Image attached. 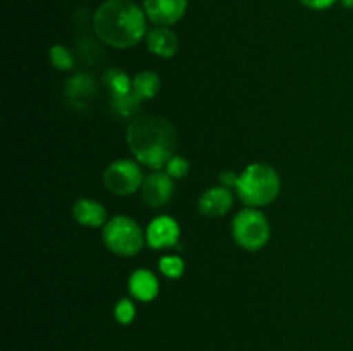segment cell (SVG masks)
<instances>
[{"instance_id":"cell-1","label":"cell","mask_w":353,"mask_h":351,"mask_svg":"<svg viewBox=\"0 0 353 351\" xmlns=\"http://www.w3.org/2000/svg\"><path fill=\"white\" fill-rule=\"evenodd\" d=\"M126 141L141 164L162 169L174 157L178 136L174 126L164 117L141 116L128 127Z\"/></svg>"},{"instance_id":"cell-2","label":"cell","mask_w":353,"mask_h":351,"mask_svg":"<svg viewBox=\"0 0 353 351\" xmlns=\"http://www.w3.org/2000/svg\"><path fill=\"white\" fill-rule=\"evenodd\" d=\"M97 36L116 48H130L143 38L147 21L140 7L131 0H107L93 16Z\"/></svg>"},{"instance_id":"cell-3","label":"cell","mask_w":353,"mask_h":351,"mask_svg":"<svg viewBox=\"0 0 353 351\" xmlns=\"http://www.w3.org/2000/svg\"><path fill=\"white\" fill-rule=\"evenodd\" d=\"M236 193L248 206L269 205L279 193L278 172L265 164H252L238 178Z\"/></svg>"},{"instance_id":"cell-4","label":"cell","mask_w":353,"mask_h":351,"mask_svg":"<svg viewBox=\"0 0 353 351\" xmlns=\"http://www.w3.org/2000/svg\"><path fill=\"white\" fill-rule=\"evenodd\" d=\"M103 243L112 253L133 257L143 248V233L133 219L117 215L103 227Z\"/></svg>"},{"instance_id":"cell-5","label":"cell","mask_w":353,"mask_h":351,"mask_svg":"<svg viewBox=\"0 0 353 351\" xmlns=\"http://www.w3.org/2000/svg\"><path fill=\"white\" fill-rule=\"evenodd\" d=\"M233 236L245 250H261L271 236L269 222L261 212L254 209L241 210L233 220Z\"/></svg>"},{"instance_id":"cell-6","label":"cell","mask_w":353,"mask_h":351,"mask_svg":"<svg viewBox=\"0 0 353 351\" xmlns=\"http://www.w3.org/2000/svg\"><path fill=\"white\" fill-rule=\"evenodd\" d=\"M107 189L116 195H131L143 184L141 169L133 160H116L107 167L103 174Z\"/></svg>"},{"instance_id":"cell-7","label":"cell","mask_w":353,"mask_h":351,"mask_svg":"<svg viewBox=\"0 0 353 351\" xmlns=\"http://www.w3.org/2000/svg\"><path fill=\"white\" fill-rule=\"evenodd\" d=\"M65 102L76 110H85L92 105L97 95V85L93 78L85 72L72 76L64 86Z\"/></svg>"},{"instance_id":"cell-8","label":"cell","mask_w":353,"mask_h":351,"mask_svg":"<svg viewBox=\"0 0 353 351\" xmlns=\"http://www.w3.org/2000/svg\"><path fill=\"white\" fill-rule=\"evenodd\" d=\"M172 191H174L172 178L161 172L150 174L141 184V196L148 206L165 205L172 198Z\"/></svg>"},{"instance_id":"cell-9","label":"cell","mask_w":353,"mask_h":351,"mask_svg":"<svg viewBox=\"0 0 353 351\" xmlns=\"http://www.w3.org/2000/svg\"><path fill=\"white\" fill-rule=\"evenodd\" d=\"M186 0H145V12L155 24H172L185 16Z\"/></svg>"},{"instance_id":"cell-10","label":"cell","mask_w":353,"mask_h":351,"mask_svg":"<svg viewBox=\"0 0 353 351\" xmlns=\"http://www.w3.org/2000/svg\"><path fill=\"white\" fill-rule=\"evenodd\" d=\"M179 240V226L171 217H157L147 229V241L152 248L161 250V248L174 246Z\"/></svg>"},{"instance_id":"cell-11","label":"cell","mask_w":353,"mask_h":351,"mask_svg":"<svg viewBox=\"0 0 353 351\" xmlns=\"http://www.w3.org/2000/svg\"><path fill=\"white\" fill-rule=\"evenodd\" d=\"M233 205V195L224 186L210 188L199 200V210L205 217H219L224 215Z\"/></svg>"},{"instance_id":"cell-12","label":"cell","mask_w":353,"mask_h":351,"mask_svg":"<svg viewBox=\"0 0 353 351\" xmlns=\"http://www.w3.org/2000/svg\"><path fill=\"white\" fill-rule=\"evenodd\" d=\"M72 215L83 226L99 227L107 220V210L95 200L81 198L74 203Z\"/></svg>"},{"instance_id":"cell-13","label":"cell","mask_w":353,"mask_h":351,"mask_svg":"<svg viewBox=\"0 0 353 351\" xmlns=\"http://www.w3.org/2000/svg\"><path fill=\"white\" fill-rule=\"evenodd\" d=\"M130 292L140 301H152L159 295V281L152 272L140 268L130 277Z\"/></svg>"},{"instance_id":"cell-14","label":"cell","mask_w":353,"mask_h":351,"mask_svg":"<svg viewBox=\"0 0 353 351\" xmlns=\"http://www.w3.org/2000/svg\"><path fill=\"white\" fill-rule=\"evenodd\" d=\"M147 45L159 57H172L178 52V36L165 26L155 28L148 33Z\"/></svg>"},{"instance_id":"cell-15","label":"cell","mask_w":353,"mask_h":351,"mask_svg":"<svg viewBox=\"0 0 353 351\" xmlns=\"http://www.w3.org/2000/svg\"><path fill=\"white\" fill-rule=\"evenodd\" d=\"M159 89H161V79H159V76L155 72L143 71L140 74H137V78L133 79V93L141 102L148 98H154L159 93Z\"/></svg>"},{"instance_id":"cell-16","label":"cell","mask_w":353,"mask_h":351,"mask_svg":"<svg viewBox=\"0 0 353 351\" xmlns=\"http://www.w3.org/2000/svg\"><path fill=\"white\" fill-rule=\"evenodd\" d=\"M103 83L109 88L110 96H124L133 92V81L126 72L119 71V69H107L103 74Z\"/></svg>"},{"instance_id":"cell-17","label":"cell","mask_w":353,"mask_h":351,"mask_svg":"<svg viewBox=\"0 0 353 351\" xmlns=\"http://www.w3.org/2000/svg\"><path fill=\"white\" fill-rule=\"evenodd\" d=\"M141 100L133 92L124 96H110V107L121 117H131L140 110Z\"/></svg>"},{"instance_id":"cell-18","label":"cell","mask_w":353,"mask_h":351,"mask_svg":"<svg viewBox=\"0 0 353 351\" xmlns=\"http://www.w3.org/2000/svg\"><path fill=\"white\" fill-rule=\"evenodd\" d=\"M50 62L54 67L61 69V71H69V69H72V65H74L71 54H69L68 48L62 47V45H54V47L50 48Z\"/></svg>"},{"instance_id":"cell-19","label":"cell","mask_w":353,"mask_h":351,"mask_svg":"<svg viewBox=\"0 0 353 351\" xmlns=\"http://www.w3.org/2000/svg\"><path fill=\"white\" fill-rule=\"evenodd\" d=\"M161 272L169 279H178L181 277L183 272H185V264L179 257H164L159 264Z\"/></svg>"},{"instance_id":"cell-20","label":"cell","mask_w":353,"mask_h":351,"mask_svg":"<svg viewBox=\"0 0 353 351\" xmlns=\"http://www.w3.org/2000/svg\"><path fill=\"white\" fill-rule=\"evenodd\" d=\"M165 171H168V174L171 176V178L183 179L188 176L190 164L185 157H176L174 155V157L168 162V165H165Z\"/></svg>"},{"instance_id":"cell-21","label":"cell","mask_w":353,"mask_h":351,"mask_svg":"<svg viewBox=\"0 0 353 351\" xmlns=\"http://www.w3.org/2000/svg\"><path fill=\"white\" fill-rule=\"evenodd\" d=\"M114 315H116V320L119 323H130L131 320L134 319V305L130 301V299H121L116 305V310H114Z\"/></svg>"},{"instance_id":"cell-22","label":"cell","mask_w":353,"mask_h":351,"mask_svg":"<svg viewBox=\"0 0 353 351\" xmlns=\"http://www.w3.org/2000/svg\"><path fill=\"white\" fill-rule=\"evenodd\" d=\"M238 178H240V174H236V172L233 171H224L219 174V182L224 186V188H236L238 184Z\"/></svg>"},{"instance_id":"cell-23","label":"cell","mask_w":353,"mask_h":351,"mask_svg":"<svg viewBox=\"0 0 353 351\" xmlns=\"http://www.w3.org/2000/svg\"><path fill=\"white\" fill-rule=\"evenodd\" d=\"M300 2L310 9H326V7L333 6L334 0H300Z\"/></svg>"},{"instance_id":"cell-24","label":"cell","mask_w":353,"mask_h":351,"mask_svg":"<svg viewBox=\"0 0 353 351\" xmlns=\"http://www.w3.org/2000/svg\"><path fill=\"white\" fill-rule=\"evenodd\" d=\"M343 6L348 9H353V0H343Z\"/></svg>"}]
</instances>
